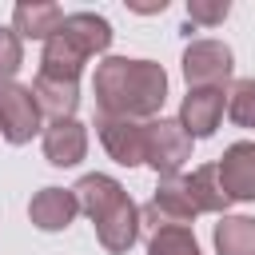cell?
I'll use <instances>...</instances> for the list:
<instances>
[{"instance_id":"2e32d148","label":"cell","mask_w":255,"mask_h":255,"mask_svg":"<svg viewBox=\"0 0 255 255\" xmlns=\"http://www.w3.org/2000/svg\"><path fill=\"white\" fill-rule=\"evenodd\" d=\"M215 251L219 255H255V219L223 215L215 223Z\"/></svg>"},{"instance_id":"8fae6325","label":"cell","mask_w":255,"mask_h":255,"mask_svg":"<svg viewBox=\"0 0 255 255\" xmlns=\"http://www.w3.org/2000/svg\"><path fill=\"white\" fill-rule=\"evenodd\" d=\"M88 155V128L80 120H52L44 128V159L52 167H76Z\"/></svg>"},{"instance_id":"5bb4252c","label":"cell","mask_w":255,"mask_h":255,"mask_svg":"<svg viewBox=\"0 0 255 255\" xmlns=\"http://www.w3.org/2000/svg\"><path fill=\"white\" fill-rule=\"evenodd\" d=\"M183 191H187V199L195 203V211L223 215V211L231 207V199H227V191H223V183H219V171H215V163H207V167H195L191 175H183Z\"/></svg>"},{"instance_id":"277c9868","label":"cell","mask_w":255,"mask_h":255,"mask_svg":"<svg viewBox=\"0 0 255 255\" xmlns=\"http://www.w3.org/2000/svg\"><path fill=\"white\" fill-rule=\"evenodd\" d=\"M40 128H44V112H40L32 88H24L16 80L0 84V135L8 143H28Z\"/></svg>"},{"instance_id":"9c48e42d","label":"cell","mask_w":255,"mask_h":255,"mask_svg":"<svg viewBox=\"0 0 255 255\" xmlns=\"http://www.w3.org/2000/svg\"><path fill=\"white\" fill-rule=\"evenodd\" d=\"M215 171H219V183H223L227 199H255V139L231 143L219 155Z\"/></svg>"},{"instance_id":"6da1fadb","label":"cell","mask_w":255,"mask_h":255,"mask_svg":"<svg viewBox=\"0 0 255 255\" xmlns=\"http://www.w3.org/2000/svg\"><path fill=\"white\" fill-rule=\"evenodd\" d=\"M96 108L100 116L116 120H155L163 100H167V72L155 60H128V56H108L96 64L92 76Z\"/></svg>"},{"instance_id":"ac0fdd59","label":"cell","mask_w":255,"mask_h":255,"mask_svg":"<svg viewBox=\"0 0 255 255\" xmlns=\"http://www.w3.org/2000/svg\"><path fill=\"white\" fill-rule=\"evenodd\" d=\"M227 116L239 128H255V76L231 84V92H227Z\"/></svg>"},{"instance_id":"7c38bea8","label":"cell","mask_w":255,"mask_h":255,"mask_svg":"<svg viewBox=\"0 0 255 255\" xmlns=\"http://www.w3.org/2000/svg\"><path fill=\"white\" fill-rule=\"evenodd\" d=\"M76 215H80V203L72 187H40L28 203V219L40 231H64Z\"/></svg>"},{"instance_id":"d6986e66","label":"cell","mask_w":255,"mask_h":255,"mask_svg":"<svg viewBox=\"0 0 255 255\" xmlns=\"http://www.w3.org/2000/svg\"><path fill=\"white\" fill-rule=\"evenodd\" d=\"M20 64H24V44H20V36L12 28L0 24V84H8L20 72Z\"/></svg>"},{"instance_id":"ba28073f","label":"cell","mask_w":255,"mask_h":255,"mask_svg":"<svg viewBox=\"0 0 255 255\" xmlns=\"http://www.w3.org/2000/svg\"><path fill=\"white\" fill-rule=\"evenodd\" d=\"M56 36H60L76 56L92 60V56L108 52V44H112V24H108L104 16H96V12H68L64 24L56 28Z\"/></svg>"},{"instance_id":"5b68a950","label":"cell","mask_w":255,"mask_h":255,"mask_svg":"<svg viewBox=\"0 0 255 255\" xmlns=\"http://www.w3.org/2000/svg\"><path fill=\"white\" fill-rule=\"evenodd\" d=\"M235 56L223 40H191L183 52V80L187 88H223L231 80Z\"/></svg>"},{"instance_id":"30bf717a","label":"cell","mask_w":255,"mask_h":255,"mask_svg":"<svg viewBox=\"0 0 255 255\" xmlns=\"http://www.w3.org/2000/svg\"><path fill=\"white\" fill-rule=\"evenodd\" d=\"M96 131L100 143L108 147V155L124 167L143 163V124L139 120H116V116H96Z\"/></svg>"},{"instance_id":"e0dca14e","label":"cell","mask_w":255,"mask_h":255,"mask_svg":"<svg viewBox=\"0 0 255 255\" xmlns=\"http://www.w3.org/2000/svg\"><path fill=\"white\" fill-rule=\"evenodd\" d=\"M147 255H199L191 227H155L147 239Z\"/></svg>"},{"instance_id":"ffe728a7","label":"cell","mask_w":255,"mask_h":255,"mask_svg":"<svg viewBox=\"0 0 255 255\" xmlns=\"http://www.w3.org/2000/svg\"><path fill=\"white\" fill-rule=\"evenodd\" d=\"M227 12H231L227 0H187V24H191V28H195V24L215 28V24L227 20Z\"/></svg>"},{"instance_id":"44dd1931","label":"cell","mask_w":255,"mask_h":255,"mask_svg":"<svg viewBox=\"0 0 255 255\" xmlns=\"http://www.w3.org/2000/svg\"><path fill=\"white\" fill-rule=\"evenodd\" d=\"M131 8H135V12H163L167 0H159V4H131Z\"/></svg>"},{"instance_id":"3957f363","label":"cell","mask_w":255,"mask_h":255,"mask_svg":"<svg viewBox=\"0 0 255 255\" xmlns=\"http://www.w3.org/2000/svg\"><path fill=\"white\" fill-rule=\"evenodd\" d=\"M191 159V135L179 128V120H143V163L159 179H175L179 167Z\"/></svg>"},{"instance_id":"9a60e30c","label":"cell","mask_w":255,"mask_h":255,"mask_svg":"<svg viewBox=\"0 0 255 255\" xmlns=\"http://www.w3.org/2000/svg\"><path fill=\"white\" fill-rule=\"evenodd\" d=\"M32 96H36V104H40L44 116H52V120H76V108H80V84H64V80L36 76Z\"/></svg>"},{"instance_id":"7a4b0ae2","label":"cell","mask_w":255,"mask_h":255,"mask_svg":"<svg viewBox=\"0 0 255 255\" xmlns=\"http://www.w3.org/2000/svg\"><path fill=\"white\" fill-rule=\"evenodd\" d=\"M72 191H76L80 211L92 219L100 247L112 251V255L131 251V243L139 239V207H135L131 195L124 191V183H116V179L104 175V171H88V175L76 179Z\"/></svg>"},{"instance_id":"8992f818","label":"cell","mask_w":255,"mask_h":255,"mask_svg":"<svg viewBox=\"0 0 255 255\" xmlns=\"http://www.w3.org/2000/svg\"><path fill=\"white\" fill-rule=\"evenodd\" d=\"M223 112H227L223 88H187V96L179 104V128L191 139H207V135H215Z\"/></svg>"},{"instance_id":"4fadbf2b","label":"cell","mask_w":255,"mask_h":255,"mask_svg":"<svg viewBox=\"0 0 255 255\" xmlns=\"http://www.w3.org/2000/svg\"><path fill=\"white\" fill-rule=\"evenodd\" d=\"M64 24V8L52 0H20L12 12V32L20 40H52L56 28Z\"/></svg>"},{"instance_id":"52a82bcc","label":"cell","mask_w":255,"mask_h":255,"mask_svg":"<svg viewBox=\"0 0 255 255\" xmlns=\"http://www.w3.org/2000/svg\"><path fill=\"white\" fill-rule=\"evenodd\" d=\"M139 215H143V219L151 223V231H155V227H191V219H195L199 211H195V203L187 199L183 179L175 175V179H159L155 195L147 199V207H143Z\"/></svg>"}]
</instances>
